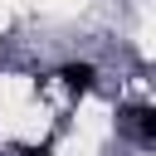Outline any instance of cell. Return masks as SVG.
<instances>
[{
  "label": "cell",
  "instance_id": "obj_3",
  "mask_svg": "<svg viewBox=\"0 0 156 156\" xmlns=\"http://www.w3.org/2000/svg\"><path fill=\"white\" fill-rule=\"evenodd\" d=\"M24 156H49V151H44V146H29V151H24Z\"/></svg>",
  "mask_w": 156,
  "mask_h": 156
},
{
  "label": "cell",
  "instance_id": "obj_2",
  "mask_svg": "<svg viewBox=\"0 0 156 156\" xmlns=\"http://www.w3.org/2000/svg\"><path fill=\"white\" fill-rule=\"evenodd\" d=\"M58 78H63L68 93H88V88H93V63H63Z\"/></svg>",
  "mask_w": 156,
  "mask_h": 156
},
{
  "label": "cell",
  "instance_id": "obj_1",
  "mask_svg": "<svg viewBox=\"0 0 156 156\" xmlns=\"http://www.w3.org/2000/svg\"><path fill=\"white\" fill-rule=\"evenodd\" d=\"M122 122L136 132V141H141V146H151V141H156V112H151V107H127V117H122Z\"/></svg>",
  "mask_w": 156,
  "mask_h": 156
}]
</instances>
